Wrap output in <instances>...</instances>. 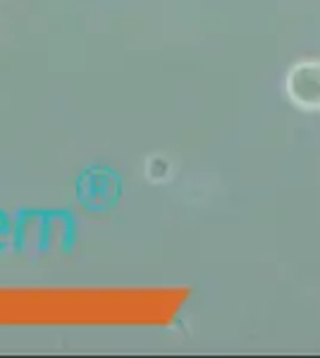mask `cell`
Returning <instances> with one entry per match:
<instances>
[{
    "label": "cell",
    "mask_w": 320,
    "mask_h": 358,
    "mask_svg": "<svg viewBox=\"0 0 320 358\" xmlns=\"http://www.w3.org/2000/svg\"><path fill=\"white\" fill-rule=\"evenodd\" d=\"M146 170H148V177L155 179V182H160V179H165L167 175H170V165H167L162 158H153Z\"/></svg>",
    "instance_id": "obj_2"
},
{
    "label": "cell",
    "mask_w": 320,
    "mask_h": 358,
    "mask_svg": "<svg viewBox=\"0 0 320 358\" xmlns=\"http://www.w3.org/2000/svg\"><path fill=\"white\" fill-rule=\"evenodd\" d=\"M289 101L301 110H320V60H304L287 72Z\"/></svg>",
    "instance_id": "obj_1"
}]
</instances>
